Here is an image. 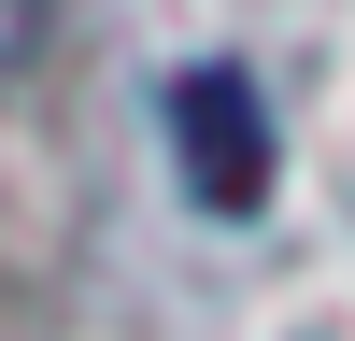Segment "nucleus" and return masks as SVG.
I'll return each instance as SVG.
<instances>
[{"label":"nucleus","instance_id":"nucleus-2","mask_svg":"<svg viewBox=\"0 0 355 341\" xmlns=\"http://www.w3.org/2000/svg\"><path fill=\"white\" fill-rule=\"evenodd\" d=\"M43 28H57V0H0V71H28V57H43Z\"/></svg>","mask_w":355,"mask_h":341},{"label":"nucleus","instance_id":"nucleus-1","mask_svg":"<svg viewBox=\"0 0 355 341\" xmlns=\"http://www.w3.org/2000/svg\"><path fill=\"white\" fill-rule=\"evenodd\" d=\"M171 128H185V185L214 199V213H256V185H270L256 85H242V71H185V85H171Z\"/></svg>","mask_w":355,"mask_h":341}]
</instances>
